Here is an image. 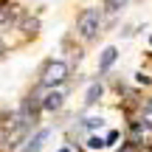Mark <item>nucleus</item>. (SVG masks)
Instances as JSON below:
<instances>
[{"label": "nucleus", "mask_w": 152, "mask_h": 152, "mask_svg": "<svg viewBox=\"0 0 152 152\" xmlns=\"http://www.w3.org/2000/svg\"><path fill=\"white\" fill-rule=\"evenodd\" d=\"M104 147H107V144H104V138H102V135H90V138H87V149H93V152H102Z\"/></svg>", "instance_id": "obj_8"}, {"label": "nucleus", "mask_w": 152, "mask_h": 152, "mask_svg": "<svg viewBox=\"0 0 152 152\" xmlns=\"http://www.w3.org/2000/svg\"><path fill=\"white\" fill-rule=\"evenodd\" d=\"M127 3H130V0H104V11L115 14V11H121V9H124Z\"/></svg>", "instance_id": "obj_7"}, {"label": "nucleus", "mask_w": 152, "mask_h": 152, "mask_svg": "<svg viewBox=\"0 0 152 152\" xmlns=\"http://www.w3.org/2000/svg\"><path fill=\"white\" fill-rule=\"evenodd\" d=\"M102 23H104V9H82L76 17V34L85 42H93L102 34Z\"/></svg>", "instance_id": "obj_1"}, {"label": "nucleus", "mask_w": 152, "mask_h": 152, "mask_svg": "<svg viewBox=\"0 0 152 152\" xmlns=\"http://www.w3.org/2000/svg\"><path fill=\"white\" fill-rule=\"evenodd\" d=\"M65 107V90L62 87H51L42 93V113H59Z\"/></svg>", "instance_id": "obj_4"}, {"label": "nucleus", "mask_w": 152, "mask_h": 152, "mask_svg": "<svg viewBox=\"0 0 152 152\" xmlns=\"http://www.w3.org/2000/svg\"><path fill=\"white\" fill-rule=\"evenodd\" d=\"M51 138V130L48 127H39V130H34V135H26L23 138V147H20V152H39L45 147V141Z\"/></svg>", "instance_id": "obj_3"}, {"label": "nucleus", "mask_w": 152, "mask_h": 152, "mask_svg": "<svg viewBox=\"0 0 152 152\" xmlns=\"http://www.w3.org/2000/svg\"><path fill=\"white\" fill-rule=\"evenodd\" d=\"M102 93H104V85H102V82H93V85L87 87V96H85V104H87V107H93V104H96L99 99H102Z\"/></svg>", "instance_id": "obj_6"}, {"label": "nucleus", "mask_w": 152, "mask_h": 152, "mask_svg": "<svg viewBox=\"0 0 152 152\" xmlns=\"http://www.w3.org/2000/svg\"><path fill=\"white\" fill-rule=\"evenodd\" d=\"M115 152H141V147H138V144H132V141H127V144H121Z\"/></svg>", "instance_id": "obj_10"}, {"label": "nucleus", "mask_w": 152, "mask_h": 152, "mask_svg": "<svg viewBox=\"0 0 152 152\" xmlns=\"http://www.w3.org/2000/svg\"><path fill=\"white\" fill-rule=\"evenodd\" d=\"M118 138H121V132H118V130H110L107 135H104V144H107V147H113V144L118 141Z\"/></svg>", "instance_id": "obj_9"}, {"label": "nucleus", "mask_w": 152, "mask_h": 152, "mask_svg": "<svg viewBox=\"0 0 152 152\" xmlns=\"http://www.w3.org/2000/svg\"><path fill=\"white\" fill-rule=\"evenodd\" d=\"M115 59H118V48H115V45H107V48L102 51V56H99V73H107L110 68L115 65Z\"/></svg>", "instance_id": "obj_5"}, {"label": "nucleus", "mask_w": 152, "mask_h": 152, "mask_svg": "<svg viewBox=\"0 0 152 152\" xmlns=\"http://www.w3.org/2000/svg\"><path fill=\"white\" fill-rule=\"evenodd\" d=\"M135 82L138 85H149V76L147 73H135Z\"/></svg>", "instance_id": "obj_11"}, {"label": "nucleus", "mask_w": 152, "mask_h": 152, "mask_svg": "<svg viewBox=\"0 0 152 152\" xmlns=\"http://www.w3.org/2000/svg\"><path fill=\"white\" fill-rule=\"evenodd\" d=\"M71 76V68H68L65 59H48L39 71V87L51 90V87H62Z\"/></svg>", "instance_id": "obj_2"}, {"label": "nucleus", "mask_w": 152, "mask_h": 152, "mask_svg": "<svg viewBox=\"0 0 152 152\" xmlns=\"http://www.w3.org/2000/svg\"><path fill=\"white\" fill-rule=\"evenodd\" d=\"M59 152H71V149H59Z\"/></svg>", "instance_id": "obj_12"}]
</instances>
